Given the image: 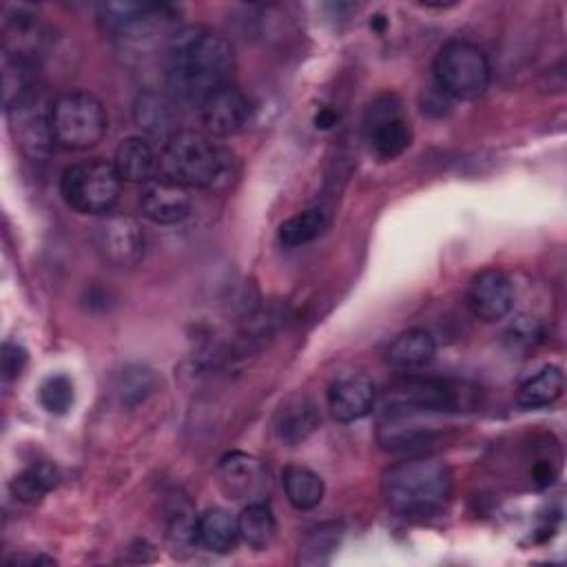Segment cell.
<instances>
[{
  "label": "cell",
  "mask_w": 567,
  "mask_h": 567,
  "mask_svg": "<svg viewBox=\"0 0 567 567\" xmlns=\"http://www.w3.org/2000/svg\"><path fill=\"white\" fill-rule=\"evenodd\" d=\"M235 49L228 38L204 27H184L168 42L166 82L186 102L202 104L213 91L230 84Z\"/></svg>",
  "instance_id": "obj_1"
},
{
  "label": "cell",
  "mask_w": 567,
  "mask_h": 567,
  "mask_svg": "<svg viewBox=\"0 0 567 567\" xmlns=\"http://www.w3.org/2000/svg\"><path fill=\"white\" fill-rule=\"evenodd\" d=\"M454 476L439 456H412L383 472L381 494L390 512L405 518L439 514L452 496Z\"/></svg>",
  "instance_id": "obj_2"
},
{
  "label": "cell",
  "mask_w": 567,
  "mask_h": 567,
  "mask_svg": "<svg viewBox=\"0 0 567 567\" xmlns=\"http://www.w3.org/2000/svg\"><path fill=\"white\" fill-rule=\"evenodd\" d=\"M157 171L186 188H224L235 177V157L206 133L177 131L164 142Z\"/></svg>",
  "instance_id": "obj_3"
},
{
  "label": "cell",
  "mask_w": 567,
  "mask_h": 567,
  "mask_svg": "<svg viewBox=\"0 0 567 567\" xmlns=\"http://www.w3.org/2000/svg\"><path fill=\"white\" fill-rule=\"evenodd\" d=\"M122 177L113 162L82 159L62 171L60 193L64 202L84 215H106L120 199Z\"/></svg>",
  "instance_id": "obj_4"
},
{
  "label": "cell",
  "mask_w": 567,
  "mask_h": 567,
  "mask_svg": "<svg viewBox=\"0 0 567 567\" xmlns=\"http://www.w3.org/2000/svg\"><path fill=\"white\" fill-rule=\"evenodd\" d=\"M51 124L58 146L66 151H84L104 137L109 115L93 93L66 91L53 100Z\"/></svg>",
  "instance_id": "obj_5"
},
{
  "label": "cell",
  "mask_w": 567,
  "mask_h": 567,
  "mask_svg": "<svg viewBox=\"0 0 567 567\" xmlns=\"http://www.w3.org/2000/svg\"><path fill=\"white\" fill-rule=\"evenodd\" d=\"M434 80L439 89L456 100H476L481 97L492 78L489 60L472 42L452 40L443 44L432 64Z\"/></svg>",
  "instance_id": "obj_6"
},
{
  "label": "cell",
  "mask_w": 567,
  "mask_h": 567,
  "mask_svg": "<svg viewBox=\"0 0 567 567\" xmlns=\"http://www.w3.org/2000/svg\"><path fill=\"white\" fill-rule=\"evenodd\" d=\"M470 390L461 383L439 377H405L392 383L383 394L385 412H458L467 405Z\"/></svg>",
  "instance_id": "obj_7"
},
{
  "label": "cell",
  "mask_w": 567,
  "mask_h": 567,
  "mask_svg": "<svg viewBox=\"0 0 567 567\" xmlns=\"http://www.w3.org/2000/svg\"><path fill=\"white\" fill-rule=\"evenodd\" d=\"M11 135L20 151L31 159H44L55 146L53 137V100L38 84L29 89L22 97L4 106Z\"/></svg>",
  "instance_id": "obj_8"
},
{
  "label": "cell",
  "mask_w": 567,
  "mask_h": 567,
  "mask_svg": "<svg viewBox=\"0 0 567 567\" xmlns=\"http://www.w3.org/2000/svg\"><path fill=\"white\" fill-rule=\"evenodd\" d=\"M363 137L379 159H394L412 142V126L394 93L377 95L363 115Z\"/></svg>",
  "instance_id": "obj_9"
},
{
  "label": "cell",
  "mask_w": 567,
  "mask_h": 567,
  "mask_svg": "<svg viewBox=\"0 0 567 567\" xmlns=\"http://www.w3.org/2000/svg\"><path fill=\"white\" fill-rule=\"evenodd\" d=\"M93 246L109 266L133 268L144 257V228L131 215H106L93 228Z\"/></svg>",
  "instance_id": "obj_10"
},
{
  "label": "cell",
  "mask_w": 567,
  "mask_h": 567,
  "mask_svg": "<svg viewBox=\"0 0 567 567\" xmlns=\"http://www.w3.org/2000/svg\"><path fill=\"white\" fill-rule=\"evenodd\" d=\"M175 7L157 2H104L100 4V22L115 38H144L155 27L173 20Z\"/></svg>",
  "instance_id": "obj_11"
},
{
  "label": "cell",
  "mask_w": 567,
  "mask_h": 567,
  "mask_svg": "<svg viewBox=\"0 0 567 567\" xmlns=\"http://www.w3.org/2000/svg\"><path fill=\"white\" fill-rule=\"evenodd\" d=\"M199 115L204 128L210 135L226 137L241 131L248 124L252 115V104L237 86L224 84L202 100Z\"/></svg>",
  "instance_id": "obj_12"
},
{
  "label": "cell",
  "mask_w": 567,
  "mask_h": 567,
  "mask_svg": "<svg viewBox=\"0 0 567 567\" xmlns=\"http://www.w3.org/2000/svg\"><path fill=\"white\" fill-rule=\"evenodd\" d=\"M465 299L474 317L483 321H498L514 306V284L507 272L485 268L472 277Z\"/></svg>",
  "instance_id": "obj_13"
},
{
  "label": "cell",
  "mask_w": 567,
  "mask_h": 567,
  "mask_svg": "<svg viewBox=\"0 0 567 567\" xmlns=\"http://www.w3.org/2000/svg\"><path fill=\"white\" fill-rule=\"evenodd\" d=\"M425 412H385V421L379 427V445L388 452H414L427 450L439 441L436 423H425Z\"/></svg>",
  "instance_id": "obj_14"
},
{
  "label": "cell",
  "mask_w": 567,
  "mask_h": 567,
  "mask_svg": "<svg viewBox=\"0 0 567 567\" xmlns=\"http://www.w3.org/2000/svg\"><path fill=\"white\" fill-rule=\"evenodd\" d=\"M377 401L374 381L363 372H348L337 377L328 388L330 414L341 421H359L368 416Z\"/></svg>",
  "instance_id": "obj_15"
},
{
  "label": "cell",
  "mask_w": 567,
  "mask_h": 567,
  "mask_svg": "<svg viewBox=\"0 0 567 567\" xmlns=\"http://www.w3.org/2000/svg\"><path fill=\"white\" fill-rule=\"evenodd\" d=\"M140 208L146 219L162 226H173L188 217L190 195L186 186L166 177L151 179L140 197Z\"/></svg>",
  "instance_id": "obj_16"
},
{
  "label": "cell",
  "mask_w": 567,
  "mask_h": 567,
  "mask_svg": "<svg viewBox=\"0 0 567 567\" xmlns=\"http://www.w3.org/2000/svg\"><path fill=\"white\" fill-rule=\"evenodd\" d=\"M321 423V414L312 399L303 394L288 396L275 412L272 430L284 445H297L306 441Z\"/></svg>",
  "instance_id": "obj_17"
},
{
  "label": "cell",
  "mask_w": 567,
  "mask_h": 567,
  "mask_svg": "<svg viewBox=\"0 0 567 567\" xmlns=\"http://www.w3.org/2000/svg\"><path fill=\"white\" fill-rule=\"evenodd\" d=\"M219 476L224 483V489L233 498H252L261 494L266 485V470L259 463V458L244 454V452H230L221 456L219 461Z\"/></svg>",
  "instance_id": "obj_18"
},
{
  "label": "cell",
  "mask_w": 567,
  "mask_h": 567,
  "mask_svg": "<svg viewBox=\"0 0 567 567\" xmlns=\"http://www.w3.org/2000/svg\"><path fill=\"white\" fill-rule=\"evenodd\" d=\"M436 354V339L423 328L403 330L392 339L385 350V361L396 370H419L425 368Z\"/></svg>",
  "instance_id": "obj_19"
},
{
  "label": "cell",
  "mask_w": 567,
  "mask_h": 567,
  "mask_svg": "<svg viewBox=\"0 0 567 567\" xmlns=\"http://www.w3.org/2000/svg\"><path fill=\"white\" fill-rule=\"evenodd\" d=\"M133 117L144 133L164 137V142L177 133V111L173 102L159 93H140L133 104Z\"/></svg>",
  "instance_id": "obj_20"
},
{
  "label": "cell",
  "mask_w": 567,
  "mask_h": 567,
  "mask_svg": "<svg viewBox=\"0 0 567 567\" xmlns=\"http://www.w3.org/2000/svg\"><path fill=\"white\" fill-rule=\"evenodd\" d=\"M113 166L122 182H151L157 171V155L144 137H126L115 148Z\"/></svg>",
  "instance_id": "obj_21"
},
{
  "label": "cell",
  "mask_w": 567,
  "mask_h": 567,
  "mask_svg": "<svg viewBox=\"0 0 567 567\" xmlns=\"http://www.w3.org/2000/svg\"><path fill=\"white\" fill-rule=\"evenodd\" d=\"M197 543L213 554H228L237 538V518L224 507H210L197 516Z\"/></svg>",
  "instance_id": "obj_22"
},
{
  "label": "cell",
  "mask_w": 567,
  "mask_h": 567,
  "mask_svg": "<svg viewBox=\"0 0 567 567\" xmlns=\"http://www.w3.org/2000/svg\"><path fill=\"white\" fill-rule=\"evenodd\" d=\"M237 529H239V538L248 547L266 549L277 534V520H275L272 507L261 498L250 501L237 516Z\"/></svg>",
  "instance_id": "obj_23"
},
{
  "label": "cell",
  "mask_w": 567,
  "mask_h": 567,
  "mask_svg": "<svg viewBox=\"0 0 567 567\" xmlns=\"http://www.w3.org/2000/svg\"><path fill=\"white\" fill-rule=\"evenodd\" d=\"M286 498L297 509H312L321 503L326 485L317 472L303 465H286L281 472Z\"/></svg>",
  "instance_id": "obj_24"
},
{
  "label": "cell",
  "mask_w": 567,
  "mask_h": 567,
  "mask_svg": "<svg viewBox=\"0 0 567 567\" xmlns=\"http://www.w3.org/2000/svg\"><path fill=\"white\" fill-rule=\"evenodd\" d=\"M330 226V213L323 208H306L292 217H288L279 230H277V239L281 246L286 248H297L303 244L315 241L317 237H321Z\"/></svg>",
  "instance_id": "obj_25"
},
{
  "label": "cell",
  "mask_w": 567,
  "mask_h": 567,
  "mask_svg": "<svg viewBox=\"0 0 567 567\" xmlns=\"http://www.w3.org/2000/svg\"><path fill=\"white\" fill-rule=\"evenodd\" d=\"M563 388H565L563 370L558 365H545L534 377L520 383L516 399L523 408H529V410L547 408L563 394Z\"/></svg>",
  "instance_id": "obj_26"
},
{
  "label": "cell",
  "mask_w": 567,
  "mask_h": 567,
  "mask_svg": "<svg viewBox=\"0 0 567 567\" xmlns=\"http://www.w3.org/2000/svg\"><path fill=\"white\" fill-rule=\"evenodd\" d=\"M117 399L124 408H137L159 390L157 374L146 365H126L115 383Z\"/></svg>",
  "instance_id": "obj_27"
},
{
  "label": "cell",
  "mask_w": 567,
  "mask_h": 567,
  "mask_svg": "<svg viewBox=\"0 0 567 567\" xmlns=\"http://www.w3.org/2000/svg\"><path fill=\"white\" fill-rule=\"evenodd\" d=\"M58 483V472L51 463H31L11 481V494L22 503H38Z\"/></svg>",
  "instance_id": "obj_28"
},
{
  "label": "cell",
  "mask_w": 567,
  "mask_h": 567,
  "mask_svg": "<svg viewBox=\"0 0 567 567\" xmlns=\"http://www.w3.org/2000/svg\"><path fill=\"white\" fill-rule=\"evenodd\" d=\"M339 527L334 523L330 525H319L317 529H312L301 549H299V563L306 565H317V563H326L328 556L334 551V547L339 545Z\"/></svg>",
  "instance_id": "obj_29"
},
{
  "label": "cell",
  "mask_w": 567,
  "mask_h": 567,
  "mask_svg": "<svg viewBox=\"0 0 567 567\" xmlns=\"http://www.w3.org/2000/svg\"><path fill=\"white\" fill-rule=\"evenodd\" d=\"M38 399L40 405L49 412V414H66L73 405V383L66 374H51L40 383L38 390Z\"/></svg>",
  "instance_id": "obj_30"
},
{
  "label": "cell",
  "mask_w": 567,
  "mask_h": 567,
  "mask_svg": "<svg viewBox=\"0 0 567 567\" xmlns=\"http://www.w3.org/2000/svg\"><path fill=\"white\" fill-rule=\"evenodd\" d=\"M27 365V350L18 343H4L2 346V381L11 383L16 381Z\"/></svg>",
  "instance_id": "obj_31"
},
{
  "label": "cell",
  "mask_w": 567,
  "mask_h": 567,
  "mask_svg": "<svg viewBox=\"0 0 567 567\" xmlns=\"http://www.w3.org/2000/svg\"><path fill=\"white\" fill-rule=\"evenodd\" d=\"M9 563L11 565H55V560L53 558H49V556H13V558H9Z\"/></svg>",
  "instance_id": "obj_32"
},
{
  "label": "cell",
  "mask_w": 567,
  "mask_h": 567,
  "mask_svg": "<svg viewBox=\"0 0 567 567\" xmlns=\"http://www.w3.org/2000/svg\"><path fill=\"white\" fill-rule=\"evenodd\" d=\"M334 120H337V115L330 109H323L321 113H317L315 124H317V128H328V126L334 124Z\"/></svg>",
  "instance_id": "obj_33"
},
{
  "label": "cell",
  "mask_w": 567,
  "mask_h": 567,
  "mask_svg": "<svg viewBox=\"0 0 567 567\" xmlns=\"http://www.w3.org/2000/svg\"><path fill=\"white\" fill-rule=\"evenodd\" d=\"M370 27H374V29H383L385 27V20H383V16L379 13V16H374V20H370Z\"/></svg>",
  "instance_id": "obj_34"
}]
</instances>
